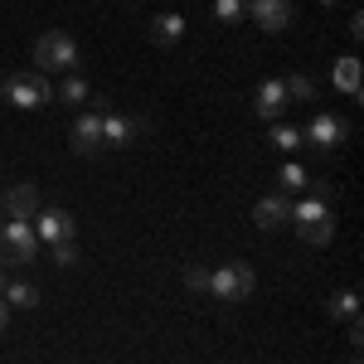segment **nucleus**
Returning a JSON list of instances; mask_svg holds the SVG:
<instances>
[{"instance_id": "obj_1", "label": "nucleus", "mask_w": 364, "mask_h": 364, "mask_svg": "<svg viewBox=\"0 0 364 364\" xmlns=\"http://www.w3.org/2000/svg\"><path fill=\"white\" fill-rule=\"evenodd\" d=\"M291 224H296V238L311 243V248H326L336 238V209L326 195H311V199H296L291 204Z\"/></svg>"}, {"instance_id": "obj_2", "label": "nucleus", "mask_w": 364, "mask_h": 364, "mask_svg": "<svg viewBox=\"0 0 364 364\" xmlns=\"http://www.w3.org/2000/svg\"><path fill=\"white\" fill-rule=\"evenodd\" d=\"M78 39L68 34V29H49V34H39V44H34V73H78Z\"/></svg>"}, {"instance_id": "obj_3", "label": "nucleus", "mask_w": 364, "mask_h": 364, "mask_svg": "<svg viewBox=\"0 0 364 364\" xmlns=\"http://www.w3.org/2000/svg\"><path fill=\"white\" fill-rule=\"evenodd\" d=\"M0 92H5V102L10 107H20V112H39V107H49L54 102V83L44 78V73H10L5 83H0Z\"/></svg>"}, {"instance_id": "obj_4", "label": "nucleus", "mask_w": 364, "mask_h": 364, "mask_svg": "<svg viewBox=\"0 0 364 364\" xmlns=\"http://www.w3.org/2000/svg\"><path fill=\"white\" fill-rule=\"evenodd\" d=\"M252 287H257V272H252L248 262H219L214 272H209V296L214 301H248Z\"/></svg>"}, {"instance_id": "obj_5", "label": "nucleus", "mask_w": 364, "mask_h": 364, "mask_svg": "<svg viewBox=\"0 0 364 364\" xmlns=\"http://www.w3.org/2000/svg\"><path fill=\"white\" fill-rule=\"evenodd\" d=\"M34 252H39V238L25 219H0V267L34 262Z\"/></svg>"}, {"instance_id": "obj_6", "label": "nucleus", "mask_w": 364, "mask_h": 364, "mask_svg": "<svg viewBox=\"0 0 364 364\" xmlns=\"http://www.w3.org/2000/svg\"><path fill=\"white\" fill-rule=\"evenodd\" d=\"M29 228H34V238H39L44 248H54V243H73V233H78L73 214H68V209H49V204H39V214L29 219Z\"/></svg>"}, {"instance_id": "obj_7", "label": "nucleus", "mask_w": 364, "mask_h": 364, "mask_svg": "<svg viewBox=\"0 0 364 364\" xmlns=\"http://www.w3.org/2000/svg\"><path fill=\"white\" fill-rule=\"evenodd\" d=\"M345 136H350V127H345V117H336V112H316L306 122V132H301V141L316 146V151H336Z\"/></svg>"}, {"instance_id": "obj_8", "label": "nucleus", "mask_w": 364, "mask_h": 364, "mask_svg": "<svg viewBox=\"0 0 364 364\" xmlns=\"http://www.w3.org/2000/svg\"><path fill=\"white\" fill-rule=\"evenodd\" d=\"M287 107H291V97H287V87H282V78H262L257 83V92H252V112H257V122H282L287 117Z\"/></svg>"}, {"instance_id": "obj_9", "label": "nucleus", "mask_w": 364, "mask_h": 364, "mask_svg": "<svg viewBox=\"0 0 364 364\" xmlns=\"http://www.w3.org/2000/svg\"><path fill=\"white\" fill-rule=\"evenodd\" d=\"M146 132L141 117H127V112H102V151H122Z\"/></svg>"}, {"instance_id": "obj_10", "label": "nucleus", "mask_w": 364, "mask_h": 364, "mask_svg": "<svg viewBox=\"0 0 364 364\" xmlns=\"http://www.w3.org/2000/svg\"><path fill=\"white\" fill-rule=\"evenodd\" d=\"M0 199H5V219H34V214H39V204H44V199H39V185H10V190H0Z\"/></svg>"}, {"instance_id": "obj_11", "label": "nucleus", "mask_w": 364, "mask_h": 364, "mask_svg": "<svg viewBox=\"0 0 364 364\" xmlns=\"http://www.w3.org/2000/svg\"><path fill=\"white\" fill-rule=\"evenodd\" d=\"M248 20H257V29L282 34L291 25V0H248Z\"/></svg>"}, {"instance_id": "obj_12", "label": "nucleus", "mask_w": 364, "mask_h": 364, "mask_svg": "<svg viewBox=\"0 0 364 364\" xmlns=\"http://www.w3.org/2000/svg\"><path fill=\"white\" fill-rule=\"evenodd\" d=\"M252 224L262 228V233L287 228V224H291V199H287V195H262L257 204H252Z\"/></svg>"}, {"instance_id": "obj_13", "label": "nucleus", "mask_w": 364, "mask_h": 364, "mask_svg": "<svg viewBox=\"0 0 364 364\" xmlns=\"http://www.w3.org/2000/svg\"><path fill=\"white\" fill-rule=\"evenodd\" d=\"M73 151L78 156H97L102 151V112H83L78 122H73Z\"/></svg>"}, {"instance_id": "obj_14", "label": "nucleus", "mask_w": 364, "mask_h": 364, "mask_svg": "<svg viewBox=\"0 0 364 364\" xmlns=\"http://www.w3.org/2000/svg\"><path fill=\"white\" fill-rule=\"evenodd\" d=\"M180 39H185V15H180V10H161V15L151 20V44L170 49V44H180Z\"/></svg>"}, {"instance_id": "obj_15", "label": "nucleus", "mask_w": 364, "mask_h": 364, "mask_svg": "<svg viewBox=\"0 0 364 364\" xmlns=\"http://www.w3.org/2000/svg\"><path fill=\"white\" fill-rule=\"evenodd\" d=\"M331 78H336V87L345 92V97H360V58H355V54L336 58V68H331Z\"/></svg>"}, {"instance_id": "obj_16", "label": "nucleus", "mask_w": 364, "mask_h": 364, "mask_svg": "<svg viewBox=\"0 0 364 364\" xmlns=\"http://www.w3.org/2000/svg\"><path fill=\"white\" fill-rule=\"evenodd\" d=\"M54 97L63 102V107H83V102L92 97V92H87V83L78 78V73H63V78L54 83Z\"/></svg>"}, {"instance_id": "obj_17", "label": "nucleus", "mask_w": 364, "mask_h": 364, "mask_svg": "<svg viewBox=\"0 0 364 364\" xmlns=\"http://www.w3.org/2000/svg\"><path fill=\"white\" fill-rule=\"evenodd\" d=\"M326 311H331V321H360V291L355 287H340Z\"/></svg>"}, {"instance_id": "obj_18", "label": "nucleus", "mask_w": 364, "mask_h": 364, "mask_svg": "<svg viewBox=\"0 0 364 364\" xmlns=\"http://www.w3.org/2000/svg\"><path fill=\"white\" fill-rule=\"evenodd\" d=\"M306 185H311V170H306V166L287 161V166L277 170V195H301Z\"/></svg>"}, {"instance_id": "obj_19", "label": "nucleus", "mask_w": 364, "mask_h": 364, "mask_svg": "<svg viewBox=\"0 0 364 364\" xmlns=\"http://www.w3.org/2000/svg\"><path fill=\"white\" fill-rule=\"evenodd\" d=\"M0 301H5V306H39V287H34V282H15L10 277V287H5V296H0Z\"/></svg>"}, {"instance_id": "obj_20", "label": "nucleus", "mask_w": 364, "mask_h": 364, "mask_svg": "<svg viewBox=\"0 0 364 364\" xmlns=\"http://www.w3.org/2000/svg\"><path fill=\"white\" fill-rule=\"evenodd\" d=\"M267 141H272L277 151H296V146H306V141H301V127H291V122H272Z\"/></svg>"}, {"instance_id": "obj_21", "label": "nucleus", "mask_w": 364, "mask_h": 364, "mask_svg": "<svg viewBox=\"0 0 364 364\" xmlns=\"http://www.w3.org/2000/svg\"><path fill=\"white\" fill-rule=\"evenodd\" d=\"M214 20L219 25H243L248 20V0H214Z\"/></svg>"}, {"instance_id": "obj_22", "label": "nucleus", "mask_w": 364, "mask_h": 364, "mask_svg": "<svg viewBox=\"0 0 364 364\" xmlns=\"http://www.w3.org/2000/svg\"><path fill=\"white\" fill-rule=\"evenodd\" d=\"M282 87H287V97H291V102H311V97H316V83H311L306 73H291V78H282Z\"/></svg>"}, {"instance_id": "obj_23", "label": "nucleus", "mask_w": 364, "mask_h": 364, "mask_svg": "<svg viewBox=\"0 0 364 364\" xmlns=\"http://www.w3.org/2000/svg\"><path fill=\"white\" fill-rule=\"evenodd\" d=\"M49 252H54V262H58V267H73V262H78V243H54Z\"/></svg>"}, {"instance_id": "obj_24", "label": "nucleus", "mask_w": 364, "mask_h": 364, "mask_svg": "<svg viewBox=\"0 0 364 364\" xmlns=\"http://www.w3.org/2000/svg\"><path fill=\"white\" fill-rule=\"evenodd\" d=\"M185 287H190V291H209V267H190V272H185Z\"/></svg>"}, {"instance_id": "obj_25", "label": "nucleus", "mask_w": 364, "mask_h": 364, "mask_svg": "<svg viewBox=\"0 0 364 364\" xmlns=\"http://www.w3.org/2000/svg\"><path fill=\"white\" fill-rule=\"evenodd\" d=\"M5 326H10V306L0 301V336H5Z\"/></svg>"}, {"instance_id": "obj_26", "label": "nucleus", "mask_w": 364, "mask_h": 364, "mask_svg": "<svg viewBox=\"0 0 364 364\" xmlns=\"http://www.w3.org/2000/svg\"><path fill=\"white\" fill-rule=\"evenodd\" d=\"M5 287H10V267H0V296H5Z\"/></svg>"}, {"instance_id": "obj_27", "label": "nucleus", "mask_w": 364, "mask_h": 364, "mask_svg": "<svg viewBox=\"0 0 364 364\" xmlns=\"http://www.w3.org/2000/svg\"><path fill=\"white\" fill-rule=\"evenodd\" d=\"M0 219H5V199H0Z\"/></svg>"}, {"instance_id": "obj_28", "label": "nucleus", "mask_w": 364, "mask_h": 364, "mask_svg": "<svg viewBox=\"0 0 364 364\" xmlns=\"http://www.w3.org/2000/svg\"><path fill=\"white\" fill-rule=\"evenodd\" d=\"M321 5H340V0H321Z\"/></svg>"}]
</instances>
